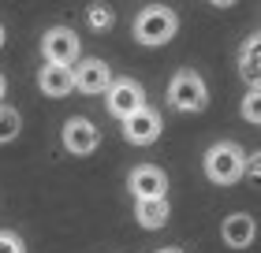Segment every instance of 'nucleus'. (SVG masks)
<instances>
[{
  "label": "nucleus",
  "mask_w": 261,
  "mask_h": 253,
  "mask_svg": "<svg viewBox=\"0 0 261 253\" xmlns=\"http://www.w3.org/2000/svg\"><path fill=\"white\" fill-rule=\"evenodd\" d=\"M175 30H179V15H175L168 4L142 8L138 15H135V38H138V45H149V49H157V45L172 41Z\"/></svg>",
  "instance_id": "1"
},
{
  "label": "nucleus",
  "mask_w": 261,
  "mask_h": 253,
  "mask_svg": "<svg viewBox=\"0 0 261 253\" xmlns=\"http://www.w3.org/2000/svg\"><path fill=\"white\" fill-rule=\"evenodd\" d=\"M201 164H205L209 183H217V186H231V183H239L246 175V153L235 146V142H217V146H209Z\"/></svg>",
  "instance_id": "2"
},
{
  "label": "nucleus",
  "mask_w": 261,
  "mask_h": 253,
  "mask_svg": "<svg viewBox=\"0 0 261 253\" xmlns=\"http://www.w3.org/2000/svg\"><path fill=\"white\" fill-rule=\"evenodd\" d=\"M168 104L175 112H201L209 104V86L198 71H179L168 82Z\"/></svg>",
  "instance_id": "3"
},
{
  "label": "nucleus",
  "mask_w": 261,
  "mask_h": 253,
  "mask_svg": "<svg viewBox=\"0 0 261 253\" xmlns=\"http://www.w3.org/2000/svg\"><path fill=\"white\" fill-rule=\"evenodd\" d=\"M79 52H82V45H79V34L71 30V26H53V30H45V38H41V56L49 60V64H71V67H75V64H79Z\"/></svg>",
  "instance_id": "4"
},
{
  "label": "nucleus",
  "mask_w": 261,
  "mask_h": 253,
  "mask_svg": "<svg viewBox=\"0 0 261 253\" xmlns=\"http://www.w3.org/2000/svg\"><path fill=\"white\" fill-rule=\"evenodd\" d=\"M120 123H123V138L130 146H153V142L161 138V130H164L161 112L149 108V104H142L138 112H130L127 119H120Z\"/></svg>",
  "instance_id": "5"
},
{
  "label": "nucleus",
  "mask_w": 261,
  "mask_h": 253,
  "mask_svg": "<svg viewBox=\"0 0 261 253\" xmlns=\"http://www.w3.org/2000/svg\"><path fill=\"white\" fill-rule=\"evenodd\" d=\"M60 134H64V149L71 156H90L101 146V130L93 127V119H86V116H71Z\"/></svg>",
  "instance_id": "6"
},
{
  "label": "nucleus",
  "mask_w": 261,
  "mask_h": 253,
  "mask_svg": "<svg viewBox=\"0 0 261 253\" xmlns=\"http://www.w3.org/2000/svg\"><path fill=\"white\" fill-rule=\"evenodd\" d=\"M105 104H109V112L116 119H127L130 112H138L146 104V90L135 78H112V86L105 90Z\"/></svg>",
  "instance_id": "7"
},
{
  "label": "nucleus",
  "mask_w": 261,
  "mask_h": 253,
  "mask_svg": "<svg viewBox=\"0 0 261 253\" xmlns=\"http://www.w3.org/2000/svg\"><path fill=\"white\" fill-rule=\"evenodd\" d=\"M109 86H112V71H109L105 60L86 56V60L75 64V90L79 93H105Z\"/></svg>",
  "instance_id": "8"
},
{
  "label": "nucleus",
  "mask_w": 261,
  "mask_h": 253,
  "mask_svg": "<svg viewBox=\"0 0 261 253\" xmlns=\"http://www.w3.org/2000/svg\"><path fill=\"white\" fill-rule=\"evenodd\" d=\"M127 190L135 198H164V190H168V175H164L157 164H138L135 172L127 175Z\"/></svg>",
  "instance_id": "9"
},
{
  "label": "nucleus",
  "mask_w": 261,
  "mask_h": 253,
  "mask_svg": "<svg viewBox=\"0 0 261 253\" xmlns=\"http://www.w3.org/2000/svg\"><path fill=\"white\" fill-rule=\"evenodd\" d=\"M220 238H224V246H228V249H246V246L257 238L254 216H250V212H231V216H224Z\"/></svg>",
  "instance_id": "10"
},
{
  "label": "nucleus",
  "mask_w": 261,
  "mask_h": 253,
  "mask_svg": "<svg viewBox=\"0 0 261 253\" xmlns=\"http://www.w3.org/2000/svg\"><path fill=\"white\" fill-rule=\"evenodd\" d=\"M38 90L45 97H67L75 90V67L71 64H49L45 60V67L38 71Z\"/></svg>",
  "instance_id": "11"
},
{
  "label": "nucleus",
  "mask_w": 261,
  "mask_h": 253,
  "mask_svg": "<svg viewBox=\"0 0 261 253\" xmlns=\"http://www.w3.org/2000/svg\"><path fill=\"white\" fill-rule=\"evenodd\" d=\"M172 216L168 198H135V220L146 227V231H161Z\"/></svg>",
  "instance_id": "12"
},
{
  "label": "nucleus",
  "mask_w": 261,
  "mask_h": 253,
  "mask_svg": "<svg viewBox=\"0 0 261 253\" xmlns=\"http://www.w3.org/2000/svg\"><path fill=\"white\" fill-rule=\"evenodd\" d=\"M239 75L246 86H261V34L246 38V45L239 49Z\"/></svg>",
  "instance_id": "13"
},
{
  "label": "nucleus",
  "mask_w": 261,
  "mask_h": 253,
  "mask_svg": "<svg viewBox=\"0 0 261 253\" xmlns=\"http://www.w3.org/2000/svg\"><path fill=\"white\" fill-rule=\"evenodd\" d=\"M19 130H22V116H19L11 104L0 101V146L15 142V138H19Z\"/></svg>",
  "instance_id": "14"
},
{
  "label": "nucleus",
  "mask_w": 261,
  "mask_h": 253,
  "mask_svg": "<svg viewBox=\"0 0 261 253\" xmlns=\"http://www.w3.org/2000/svg\"><path fill=\"white\" fill-rule=\"evenodd\" d=\"M86 22H90V30H109L112 26V22H116V11L109 8V4H101V0H97V4H90L86 8Z\"/></svg>",
  "instance_id": "15"
},
{
  "label": "nucleus",
  "mask_w": 261,
  "mask_h": 253,
  "mask_svg": "<svg viewBox=\"0 0 261 253\" xmlns=\"http://www.w3.org/2000/svg\"><path fill=\"white\" fill-rule=\"evenodd\" d=\"M243 119H246V123H254V127H261V86L246 90V97H243Z\"/></svg>",
  "instance_id": "16"
},
{
  "label": "nucleus",
  "mask_w": 261,
  "mask_h": 253,
  "mask_svg": "<svg viewBox=\"0 0 261 253\" xmlns=\"http://www.w3.org/2000/svg\"><path fill=\"white\" fill-rule=\"evenodd\" d=\"M0 253H27V246L15 231H0Z\"/></svg>",
  "instance_id": "17"
},
{
  "label": "nucleus",
  "mask_w": 261,
  "mask_h": 253,
  "mask_svg": "<svg viewBox=\"0 0 261 253\" xmlns=\"http://www.w3.org/2000/svg\"><path fill=\"white\" fill-rule=\"evenodd\" d=\"M243 179H250L254 186H261V149L257 153H246V175Z\"/></svg>",
  "instance_id": "18"
},
{
  "label": "nucleus",
  "mask_w": 261,
  "mask_h": 253,
  "mask_svg": "<svg viewBox=\"0 0 261 253\" xmlns=\"http://www.w3.org/2000/svg\"><path fill=\"white\" fill-rule=\"evenodd\" d=\"M209 4H213V8H231L235 0H209Z\"/></svg>",
  "instance_id": "19"
},
{
  "label": "nucleus",
  "mask_w": 261,
  "mask_h": 253,
  "mask_svg": "<svg viewBox=\"0 0 261 253\" xmlns=\"http://www.w3.org/2000/svg\"><path fill=\"white\" fill-rule=\"evenodd\" d=\"M4 93H8V78L0 75V101H4Z\"/></svg>",
  "instance_id": "20"
},
{
  "label": "nucleus",
  "mask_w": 261,
  "mask_h": 253,
  "mask_svg": "<svg viewBox=\"0 0 261 253\" xmlns=\"http://www.w3.org/2000/svg\"><path fill=\"white\" fill-rule=\"evenodd\" d=\"M0 49H4V22H0Z\"/></svg>",
  "instance_id": "21"
},
{
  "label": "nucleus",
  "mask_w": 261,
  "mask_h": 253,
  "mask_svg": "<svg viewBox=\"0 0 261 253\" xmlns=\"http://www.w3.org/2000/svg\"><path fill=\"white\" fill-rule=\"evenodd\" d=\"M157 253H183V249H172V246H168V249H157Z\"/></svg>",
  "instance_id": "22"
}]
</instances>
